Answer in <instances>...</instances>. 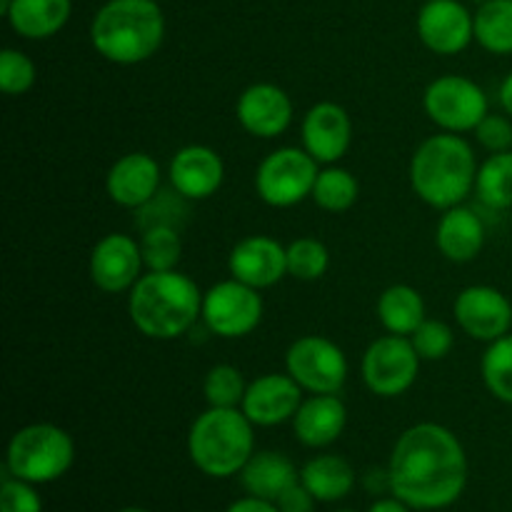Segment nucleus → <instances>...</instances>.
Listing matches in <instances>:
<instances>
[{"mask_svg":"<svg viewBox=\"0 0 512 512\" xmlns=\"http://www.w3.org/2000/svg\"><path fill=\"white\" fill-rule=\"evenodd\" d=\"M390 493L413 510L450 508L468 485V455L453 430L418 423L395 443L388 463Z\"/></svg>","mask_w":512,"mask_h":512,"instance_id":"obj_1","label":"nucleus"},{"mask_svg":"<svg viewBox=\"0 0 512 512\" xmlns=\"http://www.w3.org/2000/svg\"><path fill=\"white\" fill-rule=\"evenodd\" d=\"M203 313V293L180 270H148L128 298V315L150 340H175L188 333Z\"/></svg>","mask_w":512,"mask_h":512,"instance_id":"obj_2","label":"nucleus"},{"mask_svg":"<svg viewBox=\"0 0 512 512\" xmlns=\"http://www.w3.org/2000/svg\"><path fill=\"white\" fill-rule=\"evenodd\" d=\"M478 158L468 140L458 133L425 138L410 160V185L425 205L448 210L463 205L475 190Z\"/></svg>","mask_w":512,"mask_h":512,"instance_id":"obj_3","label":"nucleus"},{"mask_svg":"<svg viewBox=\"0 0 512 512\" xmlns=\"http://www.w3.org/2000/svg\"><path fill=\"white\" fill-rule=\"evenodd\" d=\"M165 40V15L158 0H108L90 23L95 53L115 65L153 58Z\"/></svg>","mask_w":512,"mask_h":512,"instance_id":"obj_4","label":"nucleus"},{"mask_svg":"<svg viewBox=\"0 0 512 512\" xmlns=\"http://www.w3.org/2000/svg\"><path fill=\"white\" fill-rule=\"evenodd\" d=\"M253 428L240 408H208L190 425V460L208 478L240 475L255 453Z\"/></svg>","mask_w":512,"mask_h":512,"instance_id":"obj_5","label":"nucleus"},{"mask_svg":"<svg viewBox=\"0 0 512 512\" xmlns=\"http://www.w3.org/2000/svg\"><path fill=\"white\" fill-rule=\"evenodd\" d=\"M75 460V443L63 428L53 423H33L10 438L5 468L13 478L33 485L63 478Z\"/></svg>","mask_w":512,"mask_h":512,"instance_id":"obj_6","label":"nucleus"},{"mask_svg":"<svg viewBox=\"0 0 512 512\" xmlns=\"http://www.w3.org/2000/svg\"><path fill=\"white\" fill-rule=\"evenodd\" d=\"M318 165L305 148L285 145L273 150L255 170V193L270 208H293L313 195Z\"/></svg>","mask_w":512,"mask_h":512,"instance_id":"obj_7","label":"nucleus"},{"mask_svg":"<svg viewBox=\"0 0 512 512\" xmlns=\"http://www.w3.org/2000/svg\"><path fill=\"white\" fill-rule=\"evenodd\" d=\"M423 108L445 133H473L490 113L488 95L465 75H440L425 88Z\"/></svg>","mask_w":512,"mask_h":512,"instance_id":"obj_8","label":"nucleus"},{"mask_svg":"<svg viewBox=\"0 0 512 512\" xmlns=\"http://www.w3.org/2000/svg\"><path fill=\"white\" fill-rule=\"evenodd\" d=\"M285 370L310 395H338L348 380L343 348L323 335H303L285 353Z\"/></svg>","mask_w":512,"mask_h":512,"instance_id":"obj_9","label":"nucleus"},{"mask_svg":"<svg viewBox=\"0 0 512 512\" xmlns=\"http://www.w3.org/2000/svg\"><path fill=\"white\" fill-rule=\"evenodd\" d=\"M205 328L225 340H238L253 333L263 320V298L260 290L240 283V280H220L203 293Z\"/></svg>","mask_w":512,"mask_h":512,"instance_id":"obj_10","label":"nucleus"},{"mask_svg":"<svg viewBox=\"0 0 512 512\" xmlns=\"http://www.w3.org/2000/svg\"><path fill=\"white\" fill-rule=\"evenodd\" d=\"M420 373V355L405 335H383L363 355V380L370 393L398 398L408 393Z\"/></svg>","mask_w":512,"mask_h":512,"instance_id":"obj_11","label":"nucleus"},{"mask_svg":"<svg viewBox=\"0 0 512 512\" xmlns=\"http://www.w3.org/2000/svg\"><path fill=\"white\" fill-rule=\"evenodd\" d=\"M455 323L465 335L483 343L503 338L512 328V305L503 290L493 285H470L453 303Z\"/></svg>","mask_w":512,"mask_h":512,"instance_id":"obj_12","label":"nucleus"},{"mask_svg":"<svg viewBox=\"0 0 512 512\" xmlns=\"http://www.w3.org/2000/svg\"><path fill=\"white\" fill-rule=\"evenodd\" d=\"M143 250L140 240L123 233H108L95 243L90 253V280L103 293H125L133 290L143 275Z\"/></svg>","mask_w":512,"mask_h":512,"instance_id":"obj_13","label":"nucleus"},{"mask_svg":"<svg viewBox=\"0 0 512 512\" xmlns=\"http://www.w3.org/2000/svg\"><path fill=\"white\" fill-rule=\"evenodd\" d=\"M420 40L438 55H458L475 40V18L460 0H425L418 13Z\"/></svg>","mask_w":512,"mask_h":512,"instance_id":"obj_14","label":"nucleus"},{"mask_svg":"<svg viewBox=\"0 0 512 512\" xmlns=\"http://www.w3.org/2000/svg\"><path fill=\"white\" fill-rule=\"evenodd\" d=\"M228 270L250 288H273L288 275V250L270 235H248L230 250Z\"/></svg>","mask_w":512,"mask_h":512,"instance_id":"obj_15","label":"nucleus"},{"mask_svg":"<svg viewBox=\"0 0 512 512\" xmlns=\"http://www.w3.org/2000/svg\"><path fill=\"white\" fill-rule=\"evenodd\" d=\"M235 115L245 133L253 138L273 140L293 123V100L280 85L255 83L240 93Z\"/></svg>","mask_w":512,"mask_h":512,"instance_id":"obj_16","label":"nucleus"},{"mask_svg":"<svg viewBox=\"0 0 512 512\" xmlns=\"http://www.w3.org/2000/svg\"><path fill=\"white\" fill-rule=\"evenodd\" d=\"M303 393L305 390L288 373H265L248 383L240 410L248 415L253 425L273 428V425L288 423L295 418L300 403H303Z\"/></svg>","mask_w":512,"mask_h":512,"instance_id":"obj_17","label":"nucleus"},{"mask_svg":"<svg viewBox=\"0 0 512 512\" xmlns=\"http://www.w3.org/2000/svg\"><path fill=\"white\" fill-rule=\"evenodd\" d=\"M300 138H303V148L320 165H335L348 153L350 140H353V123H350L348 110L330 100L315 103L305 113Z\"/></svg>","mask_w":512,"mask_h":512,"instance_id":"obj_18","label":"nucleus"},{"mask_svg":"<svg viewBox=\"0 0 512 512\" xmlns=\"http://www.w3.org/2000/svg\"><path fill=\"white\" fill-rule=\"evenodd\" d=\"M168 178L185 200H205L223 185V158L208 145H185L170 160Z\"/></svg>","mask_w":512,"mask_h":512,"instance_id":"obj_19","label":"nucleus"},{"mask_svg":"<svg viewBox=\"0 0 512 512\" xmlns=\"http://www.w3.org/2000/svg\"><path fill=\"white\" fill-rule=\"evenodd\" d=\"M110 200L120 208L138 210L160 193V165L148 153H128L113 163L105 178Z\"/></svg>","mask_w":512,"mask_h":512,"instance_id":"obj_20","label":"nucleus"},{"mask_svg":"<svg viewBox=\"0 0 512 512\" xmlns=\"http://www.w3.org/2000/svg\"><path fill=\"white\" fill-rule=\"evenodd\" d=\"M348 408L338 395H310L303 398L293 418V433L305 448H328L343 435Z\"/></svg>","mask_w":512,"mask_h":512,"instance_id":"obj_21","label":"nucleus"},{"mask_svg":"<svg viewBox=\"0 0 512 512\" xmlns=\"http://www.w3.org/2000/svg\"><path fill=\"white\" fill-rule=\"evenodd\" d=\"M435 245L450 263H470L485 248V223L468 205L443 210L435 230Z\"/></svg>","mask_w":512,"mask_h":512,"instance_id":"obj_22","label":"nucleus"},{"mask_svg":"<svg viewBox=\"0 0 512 512\" xmlns=\"http://www.w3.org/2000/svg\"><path fill=\"white\" fill-rule=\"evenodd\" d=\"M298 480L300 473L293 460L275 450L253 453V458L240 470V483H243L245 493L260 500H270V503H275Z\"/></svg>","mask_w":512,"mask_h":512,"instance_id":"obj_23","label":"nucleus"},{"mask_svg":"<svg viewBox=\"0 0 512 512\" xmlns=\"http://www.w3.org/2000/svg\"><path fill=\"white\" fill-rule=\"evenodd\" d=\"M73 13V0H13L8 23L20 38L45 40L65 28Z\"/></svg>","mask_w":512,"mask_h":512,"instance_id":"obj_24","label":"nucleus"},{"mask_svg":"<svg viewBox=\"0 0 512 512\" xmlns=\"http://www.w3.org/2000/svg\"><path fill=\"white\" fill-rule=\"evenodd\" d=\"M300 483L313 493L318 503H338L355 488V470L340 455H318L300 470Z\"/></svg>","mask_w":512,"mask_h":512,"instance_id":"obj_25","label":"nucleus"},{"mask_svg":"<svg viewBox=\"0 0 512 512\" xmlns=\"http://www.w3.org/2000/svg\"><path fill=\"white\" fill-rule=\"evenodd\" d=\"M378 320L390 335H410L425 320V300L413 285H390L378 300Z\"/></svg>","mask_w":512,"mask_h":512,"instance_id":"obj_26","label":"nucleus"},{"mask_svg":"<svg viewBox=\"0 0 512 512\" xmlns=\"http://www.w3.org/2000/svg\"><path fill=\"white\" fill-rule=\"evenodd\" d=\"M475 43L493 55L512 53V0H485L473 13Z\"/></svg>","mask_w":512,"mask_h":512,"instance_id":"obj_27","label":"nucleus"},{"mask_svg":"<svg viewBox=\"0 0 512 512\" xmlns=\"http://www.w3.org/2000/svg\"><path fill=\"white\" fill-rule=\"evenodd\" d=\"M475 195L485 208L498 210V213L512 208V150L490 153L480 163L478 178H475Z\"/></svg>","mask_w":512,"mask_h":512,"instance_id":"obj_28","label":"nucleus"},{"mask_svg":"<svg viewBox=\"0 0 512 512\" xmlns=\"http://www.w3.org/2000/svg\"><path fill=\"white\" fill-rule=\"evenodd\" d=\"M360 195V185L350 170L338 168V165H328L320 170L318 180L313 188V203L318 208L328 210V213H345L355 205Z\"/></svg>","mask_w":512,"mask_h":512,"instance_id":"obj_29","label":"nucleus"},{"mask_svg":"<svg viewBox=\"0 0 512 512\" xmlns=\"http://www.w3.org/2000/svg\"><path fill=\"white\" fill-rule=\"evenodd\" d=\"M480 375L495 400L512 405V335L488 343L480 358Z\"/></svg>","mask_w":512,"mask_h":512,"instance_id":"obj_30","label":"nucleus"},{"mask_svg":"<svg viewBox=\"0 0 512 512\" xmlns=\"http://www.w3.org/2000/svg\"><path fill=\"white\" fill-rule=\"evenodd\" d=\"M140 250L143 263L148 270H178L180 255H183V240L180 230L170 225H155V228L140 230Z\"/></svg>","mask_w":512,"mask_h":512,"instance_id":"obj_31","label":"nucleus"},{"mask_svg":"<svg viewBox=\"0 0 512 512\" xmlns=\"http://www.w3.org/2000/svg\"><path fill=\"white\" fill-rule=\"evenodd\" d=\"M245 390H248V383L235 365H213L203 378V395L208 408H240Z\"/></svg>","mask_w":512,"mask_h":512,"instance_id":"obj_32","label":"nucleus"},{"mask_svg":"<svg viewBox=\"0 0 512 512\" xmlns=\"http://www.w3.org/2000/svg\"><path fill=\"white\" fill-rule=\"evenodd\" d=\"M285 250H288V275H293L295 280L313 283L328 273L330 253L318 238H298L285 245Z\"/></svg>","mask_w":512,"mask_h":512,"instance_id":"obj_33","label":"nucleus"},{"mask_svg":"<svg viewBox=\"0 0 512 512\" xmlns=\"http://www.w3.org/2000/svg\"><path fill=\"white\" fill-rule=\"evenodd\" d=\"M185 215H188V200L178 190H160L150 203L138 208L135 225L140 230L155 228V225H170V228H183Z\"/></svg>","mask_w":512,"mask_h":512,"instance_id":"obj_34","label":"nucleus"},{"mask_svg":"<svg viewBox=\"0 0 512 512\" xmlns=\"http://www.w3.org/2000/svg\"><path fill=\"white\" fill-rule=\"evenodd\" d=\"M410 343H413L420 360L435 363V360L448 358L450 350H453L455 345V333L448 323H443V320L425 318L423 323L418 325V330L410 335Z\"/></svg>","mask_w":512,"mask_h":512,"instance_id":"obj_35","label":"nucleus"},{"mask_svg":"<svg viewBox=\"0 0 512 512\" xmlns=\"http://www.w3.org/2000/svg\"><path fill=\"white\" fill-rule=\"evenodd\" d=\"M38 80V70L35 63L23 53V50L5 48L0 53V88L5 95H23Z\"/></svg>","mask_w":512,"mask_h":512,"instance_id":"obj_36","label":"nucleus"},{"mask_svg":"<svg viewBox=\"0 0 512 512\" xmlns=\"http://www.w3.org/2000/svg\"><path fill=\"white\" fill-rule=\"evenodd\" d=\"M0 512H43V500L33 483L5 475L0 488Z\"/></svg>","mask_w":512,"mask_h":512,"instance_id":"obj_37","label":"nucleus"},{"mask_svg":"<svg viewBox=\"0 0 512 512\" xmlns=\"http://www.w3.org/2000/svg\"><path fill=\"white\" fill-rule=\"evenodd\" d=\"M473 133L475 140H478L488 153H505V150H512V120L508 113H488L480 120V125Z\"/></svg>","mask_w":512,"mask_h":512,"instance_id":"obj_38","label":"nucleus"},{"mask_svg":"<svg viewBox=\"0 0 512 512\" xmlns=\"http://www.w3.org/2000/svg\"><path fill=\"white\" fill-rule=\"evenodd\" d=\"M315 503H318V500L313 498V493H310L300 480L295 485H290V488L275 500L280 512H313Z\"/></svg>","mask_w":512,"mask_h":512,"instance_id":"obj_39","label":"nucleus"},{"mask_svg":"<svg viewBox=\"0 0 512 512\" xmlns=\"http://www.w3.org/2000/svg\"><path fill=\"white\" fill-rule=\"evenodd\" d=\"M225 512H280V508L275 503H270V500H260L248 495V498L235 500Z\"/></svg>","mask_w":512,"mask_h":512,"instance_id":"obj_40","label":"nucleus"},{"mask_svg":"<svg viewBox=\"0 0 512 512\" xmlns=\"http://www.w3.org/2000/svg\"><path fill=\"white\" fill-rule=\"evenodd\" d=\"M368 512H410V508L403 503V500H398L393 495V498H383L378 500V503L370 505Z\"/></svg>","mask_w":512,"mask_h":512,"instance_id":"obj_41","label":"nucleus"},{"mask_svg":"<svg viewBox=\"0 0 512 512\" xmlns=\"http://www.w3.org/2000/svg\"><path fill=\"white\" fill-rule=\"evenodd\" d=\"M498 95H500V105H503V110L512 118V73L505 75V80L500 83Z\"/></svg>","mask_w":512,"mask_h":512,"instance_id":"obj_42","label":"nucleus"},{"mask_svg":"<svg viewBox=\"0 0 512 512\" xmlns=\"http://www.w3.org/2000/svg\"><path fill=\"white\" fill-rule=\"evenodd\" d=\"M10 5H13V0H0V13H3V15H8Z\"/></svg>","mask_w":512,"mask_h":512,"instance_id":"obj_43","label":"nucleus"},{"mask_svg":"<svg viewBox=\"0 0 512 512\" xmlns=\"http://www.w3.org/2000/svg\"><path fill=\"white\" fill-rule=\"evenodd\" d=\"M118 512H148V510H140V508H125V510H118Z\"/></svg>","mask_w":512,"mask_h":512,"instance_id":"obj_44","label":"nucleus"},{"mask_svg":"<svg viewBox=\"0 0 512 512\" xmlns=\"http://www.w3.org/2000/svg\"><path fill=\"white\" fill-rule=\"evenodd\" d=\"M475 3H478V5H483V3H485V0H475Z\"/></svg>","mask_w":512,"mask_h":512,"instance_id":"obj_45","label":"nucleus"},{"mask_svg":"<svg viewBox=\"0 0 512 512\" xmlns=\"http://www.w3.org/2000/svg\"><path fill=\"white\" fill-rule=\"evenodd\" d=\"M335 512H353V510H335Z\"/></svg>","mask_w":512,"mask_h":512,"instance_id":"obj_46","label":"nucleus"}]
</instances>
